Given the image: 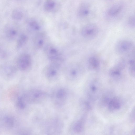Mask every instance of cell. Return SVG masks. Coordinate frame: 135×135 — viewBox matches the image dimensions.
Here are the masks:
<instances>
[{
  "instance_id": "1",
  "label": "cell",
  "mask_w": 135,
  "mask_h": 135,
  "mask_svg": "<svg viewBox=\"0 0 135 135\" xmlns=\"http://www.w3.org/2000/svg\"><path fill=\"white\" fill-rule=\"evenodd\" d=\"M47 94L45 91L37 89H32L26 91L19 97L16 105L21 109H23L30 104L41 103L45 100Z\"/></svg>"
},
{
  "instance_id": "2",
  "label": "cell",
  "mask_w": 135,
  "mask_h": 135,
  "mask_svg": "<svg viewBox=\"0 0 135 135\" xmlns=\"http://www.w3.org/2000/svg\"><path fill=\"white\" fill-rule=\"evenodd\" d=\"M83 66L76 62H71L65 67L64 70L65 78L69 81H74L79 79L84 73Z\"/></svg>"
},
{
  "instance_id": "3",
  "label": "cell",
  "mask_w": 135,
  "mask_h": 135,
  "mask_svg": "<svg viewBox=\"0 0 135 135\" xmlns=\"http://www.w3.org/2000/svg\"><path fill=\"white\" fill-rule=\"evenodd\" d=\"M69 93L68 89L64 87L60 86L56 88L51 95L52 103L57 107L64 105L68 100Z\"/></svg>"
},
{
  "instance_id": "4",
  "label": "cell",
  "mask_w": 135,
  "mask_h": 135,
  "mask_svg": "<svg viewBox=\"0 0 135 135\" xmlns=\"http://www.w3.org/2000/svg\"><path fill=\"white\" fill-rule=\"evenodd\" d=\"M61 65V63L51 62L45 67L43 73L48 80L54 82L58 79L60 75Z\"/></svg>"
},
{
  "instance_id": "5",
  "label": "cell",
  "mask_w": 135,
  "mask_h": 135,
  "mask_svg": "<svg viewBox=\"0 0 135 135\" xmlns=\"http://www.w3.org/2000/svg\"><path fill=\"white\" fill-rule=\"evenodd\" d=\"M86 98L94 102L99 97L101 91V84L97 79L89 81L85 88Z\"/></svg>"
},
{
  "instance_id": "6",
  "label": "cell",
  "mask_w": 135,
  "mask_h": 135,
  "mask_svg": "<svg viewBox=\"0 0 135 135\" xmlns=\"http://www.w3.org/2000/svg\"><path fill=\"white\" fill-rule=\"evenodd\" d=\"M114 49L115 52L118 54L128 55L135 51L134 44L130 40L123 39L116 42Z\"/></svg>"
},
{
  "instance_id": "7",
  "label": "cell",
  "mask_w": 135,
  "mask_h": 135,
  "mask_svg": "<svg viewBox=\"0 0 135 135\" xmlns=\"http://www.w3.org/2000/svg\"><path fill=\"white\" fill-rule=\"evenodd\" d=\"M126 65V63L125 60L123 58H120L114 65L109 69L108 74L110 77L115 80L120 79Z\"/></svg>"
},
{
  "instance_id": "8",
  "label": "cell",
  "mask_w": 135,
  "mask_h": 135,
  "mask_svg": "<svg viewBox=\"0 0 135 135\" xmlns=\"http://www.w3.org/2000/svg\"><path fill=\"white\" fill-rule=\"evenodd\" d=\"M63 124L62 121L57 118L49 120L45 125V133L49 134H57L62 131Z\"/></svg>"
},
{
  "instance_id": "9",
  "label": "cell",
  "mask_w": 135,
  "mask_h": 135,
  "mask_svg": "<svg viewBox=\"0 0 135 135\" xmlns=\"http://www.w3.org/2000/svg\"><path fill=\"white\" fill-rule=\"evenodd\" d=\"M99 29L95 24L90 23L85 25L81 30V33L84 38L88 40L95 38L98 35Z\"/></svg>"
},
{
  "instance_id": "10",
  "label": "cell",
  "mask_w": 135,
  "mask_h": 135,
  "mask_svg": "<svg viewBox=\"0 0 135 135\" xmlns=\"http://www.w3.org/2000/svg\"><path fill=\"white\" fill-rule=\"evenodd\" d=\"M45 50L47 58L51 62H61L62 60L60 53L56 47L49 45L45 47Z\"/></svg>"
},
{
  "instance_id": "11",
  "label": "cell",
  "mask_w": 135,
  "mask_h": 135,
  "mask_svg": "<svg viewBox=\"0 0 135 135\" xmlns=\"http://www.w3.org/2000/svg\"><path fill=\"white\" fill-rule=\"evenodd\" d=\"M32 59L30 55L27 54H23L19 57L17 61L18 68L21 71H26L31 66Z\"/></svg>"
},
{
  "instance_id": "12",
  "label": "cell",
  "mask_w": 135,
  "mask_h": 135,
  "mask_svg": "<svg viewBox=\"0 0 135 135\" xmlns=\"http://www.w3.org/2000/svg\"><path fill=\"white\" fill-rule=\"evenodd\" d=\"M123 103L122 100L120 98L114 97L107 106L110 111L114 112L120 109L122 107Z\"/></svg>"
},
{
  "instance_id": "13",
  "label": "cell",
  "mask_w": 135,
  "mask_h": 135,
  "mask_svg": "<svg viewBox=\"0 0 135 135\" xmlns=\"http://www.w3.org/2000/svg\"><path fill=\"white\" fill-rule=\"evenodd\" d=\"M84 119L82 118L74 122L71 126V132L74 133H81L84 128Z\"/></svg>"
},
{
  "instance_id": "14",
  "label": "cell",
  "mask_w": 135,
  "mask_h": 135,
  "mask_svg": "<svg viewBox=\"0 0 135 135\" xmlns=\"http://www.w3.org/2000/svg\"><path fill=\"white\" fill-rule=\"evenodd\" d=\"M124 4L122 2H118L113 5L108 12V16L114 17L119 14L123 8Z\"/></svg>"
},
{
  "instance_id": "15",
  "label": "cell",
  "mask_w": 135,
  "mask_h": 135,
  "mask_svg": "<svg viewBox=\"0 0 135 135\" xmlns=\"http://www.w3.org/2000/svg\"><path fill=\"white\" fill-rule=\"evenodd\" d=\"M87 64L88 68L92 71H97L100 68V61L99 59L95 56H91L89 58Z\"/></svg>"
},
{
  "instance_id": "16",
  "label": "cell",
  "mask_w": 135,
  "mask_h": 135,
  "mask_svg": "<svg viewBox=\"0 0 135 135\" xmlns=\"http://www.w3.org/2000/svg\"><path fill=\"white\" fill-rule=\"evenodd\" d=\"M14 118L10 116H5L0 119V127L6 129H11L14 126Z\"/></svg>"
},
{
  "instance_id": "17",
  "label": "cell",
  "mask_w": 135,
  "mask_h": 135,
  "mask_svg": "<svg viewBox=\"0 0 135 135\" xmlns=\"http://www.w3.org/2000/svg\"><path fill=\"white\" fill-rule=\"evenodd\" d=\"M129 58L127 64L128 70L130 75L135 77V51L128 55Z\"/></svg>"
},
{
  "instance_id": "18",
  "label": "cell",
  "mask_w": 135,
  "mask_h": 135,
  "mask_svg": "<svg viewBox=\"0 0 135 135\" xmlns=\"http://www.w3.org/2000/svg\"><path fill=\"white\" fill-rule=\"evenodd\" d=\"M45 34L42 32L37 33L35 37L34 40V44L35 47L38 49L42 47L45 42Z\"/></svg>"
},
{
  "instance_id": "19",
  "label": "cell",
  "mask_w": 135,
  "mask_h": 135,
  "mask_svg": "<svg viewBox=\"0 0 135 135\" xmlns=\"http://www.w3.org/2000/svg\"><path fill=\"white\" fill-rule=\"evenodd\" d=\"M114 97L113 94L110 92L104 94L100 97L99 104L103 106H107L111 99Z\"/></svg>"
},
{
  "instance_id": "20",
  "label": "cell",
  "mask_w": 135,
  "mask_h": 135,
  "mask_svg": "<svg viewBox=\"0 0 135 135\" xmlns=\"http://www.w3.org/2000/svg\"><path fill=\"white\" fill-rule=\"evenodd\" d=\"M89 7L88 4L83 3L79 7L78 13V15L81 17H84L86 16L89 12Z\"/></svg>"
},
{
  "instance_id": "21",
  "label": "cell",
  "mask_w": 135,
  "mask_h": 135,
  "mask_svg": "<svg viewBox=\"0 0 135 135\" xmlns=\"http://www.w3.org/2000/svg\"><path fill=\"white\" fill-rule=\"evenodd\" d=\"M27 38L25 35H22L19 37L17 42L18 47H21L24 45L27 41Z\"/></svg>"
},
{
  "instance_id": "22",
  "label": "cell",
  "mask_w": 135,
  "mask_h": 135,
  "mask_svg": "<svg viewBox=\"0 0 135 135\" xmlns=\"http://www.w3.org/2000/svg\"><path fill=\"white\" fill-rule=\"evenodd\" d=\"M56 3L53 0H47L45 4V8L48 10H51L55 7Z\"/></svg>"
},
{
  "instance_id": "23",
  "label": "cell",
  "mask_w": 135,
  "mask_h": 135,
  "mask_svg": "<svg viewBox=\"0 0 135 135\" xmlns=\"http://www.w3.org/2000/svg\"><path fill=\"white\" fill-rule=\"evenodd\" d=\"M128 23L130 27L132 28L134 27L135 18L134 16H132L129 18L128 21Z\"/></svg>"
},
{
  "instance_id": "24",
  "label": "cell",
  "mask_w": 135,
  "mask_h": 135,
  "mask_svg": "<svg viewBox=\"0 0 135 135\" xmlns=\"http://www.w3.org/2000/svg\"><path fill=\"white\" fill-rule=\"evenodd\" d=\"M32 28L35 30L37 31L39 30L40 27L38 24L35 22L32 23L31 25Z\"/></svg>"
},
{
  "instance_id": "25",
  "label": "cell",
  "mask_w": 135,
  "mask_h": 135,
  "mask_svg": "<svg viewBox=\"0 0 135 135\" xmlns=\"http://www.w3.org/2000/svg\"><path fill=\"white\" fill-rule=\"evenodd\" d=\"M16 34V32L13 30H11L8 32L7 34L8 37H12L15 36Z\"/></svg>"
},
{
  "instance_id": "26",
  "label": "cell",
  "mask_w": 135,
  "mask_h": 135,
  "mask_svg": "<svg viewBox=\"0 0 135 135\" xmlns=\"http://www.w3.org/2000/svg\"><path fill=\"white\" fill-rule=\"evenodd\" d=\"M134 109L131 112L130 116L131 120L133 121L134 120Z\"/></svg>"
}]
</instances>
